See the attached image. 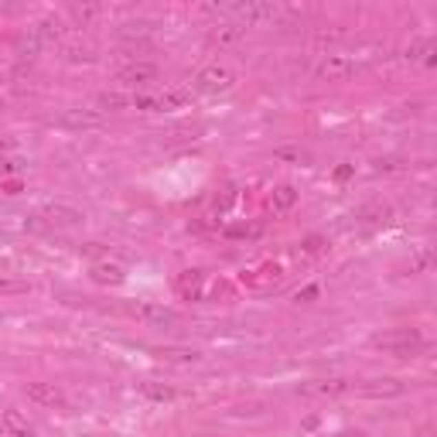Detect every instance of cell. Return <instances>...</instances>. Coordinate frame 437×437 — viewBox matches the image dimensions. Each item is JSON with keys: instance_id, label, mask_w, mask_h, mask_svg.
<instances>
[{"instance_id": "7", "label": "cell", "mask_w": 437, "mask_h": 437, "mask_svg": "<svg viewBox=\"0 0 437 437\" xmlns=\"http://www.w3.org/2000/svg\"><path fill=\"white\" fill-rule=\"evenodd\" d=\"M55 127H65V130H99V127H103V113L65 109V113L55 116Z\"/></svg>"}, {"instance_id": "6", "label": "cell", "mask_w": 437, "mask_h": 437, "mask_svg": "<svg viewBox=\"0 0 437 437\" xmlns=\"http://www.w3.org/2000/svg\"><path fill=\"white\" fill-rule=\"evenodd\" d=\"M226 10H229L233 17L246 21V24H263V21H273V17L280 14L277 3H229Z\"/></svg>"}, {"instance_id": "1", "label": "cell", "mask_w": 437, "mask_h": 437, "mask_svg": "<svg viewBox=\"0 0 437 437\" xmlns=\"http://www.w3.org/2000/svg\"><path fill=\"white\" fill-rule=\"evenodd\" d=\"M372 345L383 349L386 355L407 359V355H417V352L427 349V339H424L417 328H393V332H386V335H376Z\"/></svg>"}, {"instance_id": "20", "label": "cell", "mask_w": 437, "mask_h": 437, "mask_svg": "<svg viewBox=\"0 0 437 437\" xmlns=\"http://www.w3.org/2000/svg\"><path fill=\"white\" fill-rule=\"evenodd\" d=\"M318 294H321V287H304V290H297V301H304V304H308V301H315Z\"/></svg>"}, {"instance_id": "18", "label": "cell", "mask_w": 437, "mask_h": 437, "mask_svg": "<svg viewBox=\"0 0 437 437\" xmlns=\"http://www.w3.org/2000/svg\"><path fill=\"white\" fill-rule=\"evenodd\" d=\"M31 284L28 280H0V294H28Z\"/></svg>"}, {"instance_id": "5", "label": "cell", "mask_w": 437, "mask_h": 437, "mask_svg": "<svg viewBox=\"0 0 437 437\" xmlns=\"http://www.w3.org/2000/svg\"><path fill=\"white\" fill-rule=\"evenodd\" d=\"M233 83H236V76L226 65H209V69H202L195 76V86L202 89V92H226Z\"/></svg>"}, {"instance_id": "17", "label": "cell", "mask_w": 437, "mask_h": 437, "mask_svg": "<svg viewBox=\"0 0 437 437\" xmlns=\"http://www.w3.org/2000/svg\"><path fill=\"white\" fill-rule=\"evenodd\" d=\"M297 202V191H294V184H280L277 191H273V205L277 209H290Z\"/></svg>"}, {"instance_id": "3", "label": "cell", "mask_w": 437, "mask_h": 437, "mask_svg": "<svg viewBox=\"0 0 437 437\" xmlns=\"http://www.w3.org/2000/svg\"><path fill=\"white\" fill-rule=\"evenodd\" d=\"M359 396H369V400H393V396H403V383L396 376H376V379H365L355 386Z\"/></svg>"}, {"instance_id": "22", "label": "cell", "mask_w": 437, "mask_h": 437, "mask_svg": "<svg viewBox=\"0 0 437 437\" xmlns=\"http://www.w3.org/2000/svg\"><path fill=\"white\" fill-rule=\"evenodd\" d=\"M339 437H365V434H362V431H342Z\"/></svg>"}, {"instance_id": "12", "label": "cell", "mask_w": 437, "mask_h": 437, "mask_svg": "<svg viewBox=\"0 0 437 437\" xmlns=\"http://www.w3.org/2000/svg\"><path fill=\"white\" fill-rule=\"evenodd\" d=\"M48 222H58V226H76L83 215L76 212V209H69V205H48L45 212H41Z\"/></svg>"}, {"instance_id": "23", "label": "cell", "mask_w": 437, "mask_h": 437, "mask_svg": "<svg viewBox=\"0 0 437 437\" xmlns=\"http://www.w3.org/2000/svg\"><path fill=\"white\" fill-rule=\"evenodd\" d=\"M10 147H14L10 140H0V154H3V151H10Z\"/></svg>"}, {"instance_id": "13", "label": "cell", "mask_w": 437, "mask_h": 437, "mask_svg": "<svg viewBox=\"0 0 437 437\" xmlns=\"http://www.w3.org/2000/svg\"><path fill=\"white\" fill-rule=\"evenodd\" d=\"M140 393L147 396V400H154V403H171L178 393L171 386H164V383H154V379H147V383H140Z\"/></svg>"}, {"instance_id": "21", "label": "cell", "mask_w": 437, "mask_h": 437, "mask_svg": "<svg viewBox=\"0 0 437 437\" xmlns=\"http://www.w3.org/2000/svg\"><path fill=\"white\" fill-rule=\"evenodd\" d=\"M304 250H308V253H321V239H318V236L304 239Z\"/></svg>"}, {"instance_id": "14", "label": "cell", "mask_w": 437, "mask_h": 437, "mask_svg": "<svg viewBox=\"0 0 437 437\" xmlns=\"http://www.w3.org/2000/svg\"><path fill=\"white\" fill-rule=\"evenodd\" d=\"M92 280L96 284H120L123 280V266L120 263H96L92 266Z\"/></svg>"}, {"instance_id": "19", "label": "cell", "mask_w": 437, "mask_h": 437, "mask_svg": "<svg viewBox=\"0 0 437 437\" xmlns=\"http://www.w3.org/2000/svg\"><path fill=\"white\" fill-rule=\"evenodd\" d=\"M277 158H287V161H308V154H304V151H287V147H280V151H277Z\"/></svg>"}, {"instance_id": "4", "label": "cell", "mask_w": 437, "mask_h": 437, "mask_svg": "<svg viewBox=\"0 0 437 437\" xmlns=\"http://www.w3.org/2000/svg\"><path fill=\"white\" fill-rule=\"evenodd\" d=\"M352 72H355V58L352 55H328L321 65H318V79H325V83H345Z\"/></svg>"}, {"instance_id": "9", "label": "cell", "mask_w": 437, "mask_h": 437, "mask_svg": "<svg viewBox=\"0 0 437 437\" xmlns=\"http://www.w3.org/2000/svg\"><path fill=\"white\" fill-rule=\"evenodd\" d=\"M154 79H158V65H147V62H137V65H127L116 72V83H123V86H144Z\"/></svg>"}, {"instance_id": "11", "label": "cell", "mask_w": 437, "mask_h": 437, "mask_svg": "<svg viewBox=\"0 0 437 437\" xmlns=\"http://www.w3.org/2000/svg\"><path fill=\"white\" fill-rule=\"evenodd\" d=\"M154 352H158V359H164V362H181V365L202 359L198 349H191V345H161V349H154Z\"/></svg>"}, {"instance_id": "16", "label": "cell", "mask_w": 437, "mask_h": 437, "mask_svg": "<svg viewBox=\"0 0 437 437\" xmlns=\"http://www.w3.org/2000/svg\"><path fill=\"white\" fill-rule=\"evenodd\" d=\"M99 106H103V109H123V106H134V96H123V92H106V96H99Z\"/></svg>"}, {"instance_id": "15", "label": "cell", "mask_w": 437, "mask_h": 437, "mask_svg": "<svg viewBox=\"0 0 437 437\" xmlns=\"http://www.w3.org/2000/svg\"><path fill=\"white\" fill-rule=\"evenodd\" d=\"M198 284H202V273H198V270H188V273L178 277V290H181L184 297H198V294H202Z\"/></svg>"}, {"instance_id": "8", "label": "cell", "mask_w": 437, "mask_h": 437, "mask_svg": "<svg viewBox=\"0 0 437 437\" xmlns=\"http://www.w3.org/2000/svg\"><path fill=\"white\" fill-rule=\"evenodd\" d=\"M0 431L10 437H34V427L28 424V417L21 410H14V407L0 410Z\"/></svg>"}, {"instance_id": "2", "label": "cell", "mask_w": 437, "mask_h": 437, "mask_svg": "<svg viewBox=\"0 0 437 437\" xmlns=\"http://www.w3.org/2000/svg\"><path fill=\"white\" fill-rule=\"evenodd\" d=\"M24 396H28L34 407H45V410H62V407H65V393H62V386L45 383V379L28 383V386H24Z\"/></svg>"}, {"instance_id": "10", "label": "cell", "mask_w": 437, "mask_h": 437, "mask_svg": "<svg viewBox=\"0 0 437 437\" xmlns=\"http://www.w3.org/2000/svg\"><path fill=\"white\" fill-rule=\"evenodd\" d=\"M130 315L140 318V321H151V325H171V321H175V311H168V308H151V304H137V308H130Z\"/></svg>"}]
</instances>
